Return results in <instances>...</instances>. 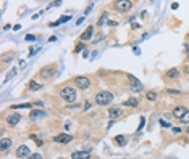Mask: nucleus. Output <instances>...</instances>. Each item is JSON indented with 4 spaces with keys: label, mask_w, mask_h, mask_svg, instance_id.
I'll return each instance as SVG.
<instances>
[{
    "label": "nucleus",
    "mask_w": 189,
    "mask_h": 159,
    "mask_svg": "<svg viewBox=\"0 0 189 159\" xmlns=\"http://www.w3.org/2000/svg\"><path fill=\"white\" fill-rule=\"evenodd\" d=\"M53 71H55V68H53V66H52V68H45L44 71L40 72V74H42V77H45V79H48V77H50V76L53 74Z\"/></svg>",
    "instance_id": "dca6fc26"
},
{
    "label": "nucleus",
    "mask_w": 189,
    "mask_h": 159,
    "mask_svg": "<svg viewBox=\"0 0 189 159\" xmlns=\"http://www.w3.org/2000/svg\"><path fill=\"white\" fill-rule=\"evenodd\" d=\"M115 10L118 11H128L131 6H132V2H129V0H121V2H115Z\"/></svg>",
    "instance_id": "423d86ee"
},
{
    "label": "nucleus",
    "mask_w": 189,
    "mask_h": 159,
    "mask_svg": "<svg viewBox=\"0 0 189 159\" xmlns=\"http://www.w3.org/2000/svg\"><path fill=\"white\" fill-rule=\"evenodd\" d=\"M115 143L120 145V146H124V145H126V137L124 135H116L115 137Z\"/></svg>",
    "instance_id": "f3484780"
},
{
    "label": "nucleus",
    "mask_w": 189,
    "mask_h": 159,
    "mask_svg": "<svg viewBox=\"0 0 189 159\" xmlns=\"http://www.w3.org/2000/svg\"><path fill=\"white\" fill-rule=\"evenodd\" d=\"M92 31H94V27L92 26H89L86 31H84L82 34H81V40H89L90 37H92Z\"/></svg>",
    "instance_id": "ddd939ff"
},
{
    "label": "nucleus",
    "mask_w": 189,
    "mask_h": 159,
    "mask_svg": "<svg viewBox=\"0 0 189 159\" xmlns=\"http://www.w3.org/2000/svg\"><path fill=\"white\" fill-rule=\"evenodd\" d=\"M145 97H147V100H149V101H155L157 100V92H152L150 90V92H147Z\"/></svg>",
    "instance_id": "aec40b11"
},
{
    "label": "nucleus",
    "mask_w": 189,
    "mask_h": 159,
    "mask_svg": "<svg viewBox=\"0 0 189 159\" xmlns=\"http://www.w3.org/2000/svg\"><path fill=\"white\" fill-rule=\"evenodd\" d=\"M123 105H124V106H131V108H136V106H137V100H136V98H129V100H126Z\"/></svg>",
    "instance_id": "6ab92c4d"
},
{
    "label": "nucleus",
    "mask_w": 189,
    "mask_h": 159,
    "mask_svg": "<svg viewBox=\"0 0 189 159\" xmlns=\"http://www.w3.org/2000/svg\"><path fill=\"white\" fill-rule=\"evenodd\" d=\"M60 5V2H53V3H50V6H58Z\"/></svg>",
    "instance_id": "473e14b6"
},
{
    "label": "nucleus",
    "mask_w": 189,
    "mask_h": 159,
    "mask_svg": "<svg viewBox=\"0 0 189 159\" xmlns=\"http://www.w3.org/2000/svg\"><path fill=\"white\" fill-rule=\"evenodd\" d=\"M168 93H174V95H178L179 90H168Z\"/></svg>",
    "instance_id": "7c9ffc66"
},
{
    "label": "nucleus",
    "mask_w": 189,
    "mask_h": 159,
    "mask_svg": "<svg viewBox=\"0 0 189 159\" xmlns=\"http://www.w3.org/2000/svg\"><path fill=\"white\" fill-rule=\"evenodd\" d=\"M160 122H162L163 127H170V124H168V122H165V121H160Z\"/></svg>",
    "instance_id": "2f4dec72"
},
{
    "label": "nucleus",
    "mask_w": 189,
    "mask_h": 159,
    "mask_svg": "<svg viewBox=\"0 0 189 159\" xmlns=\"http://www.w3.org/2000/svg\"><path fill=\"white\" fill-rule=\"evenodd\" d=\"M166 77L168 79H176V77H179V69L178 68H171L170 71H166Z\"/></svg>",
    "instance_id": "4468645a"
},
{
    "label": "nucleus",
    "mask_w": 189,
    "mask_h": 159,
    "mask_svg": "<svg viewBox=\"0 0 189 159\" xmlns=\"http://www.w3.org/2000/svg\"><path fill=\"white\" fill-rule=\"evenodd\" d=\"M82 48H84V43H78V47L74 48V53H78V52H81Z\"/></svg>",
    "instance_id": "b1692460"
},
{
    "label": "nucleus",
    "mask_w": 189,
    "mask_h": 159,
    "mask_svg": "<svg viewBox=\"0 0 189 159\" xmlns=\"http://www.w3.org/2000/svg\"><path fill=\"white\" fill-rule=\"evenodd\" d=\"M173 132H174V133H181V129H178V127H174V129H173Z\"/></svg>",
    "instance_id": "c756f323"
},
{
    "label": "nucleus",
    "mask_w": 189,
    "mask_h": 159,
    "mask_svg": "<svg viewBox=\"0 0 189 159\" xmlns=\"http://www.w3.org/2000/svg\"><path fill=\"white\" fill-rule=\"evenodd\" d=\"M183 72H184V74H189V64H186V66H184Z\"/></svg>",
    "instance_id": "cd10ccee"
},
{
    "label": "nucleus",
    "mask_w": 189,
    "mask_h": 159,
    "mask_svg": "<svg viewBox=\"0 0 189 159\" xmlns=\"http://www.w3.org/2000/svg\"><path fill=\"white\" fill-rule=\"evenodd\" d=\"M11 145H13L11 138H2V140H0V149L6 151L8 148H11Z\"/></svg>",
    "instance_id": "f8f14e48"
},
{
    "label": "nucleus",
    "mask_w": 189,
    "mask_h": 159,
    "mask_svg": "<svg viewBox=\"0 0 189 159\" xmlns=\"http://www.w3.org/2000/svg\"><path fill=\"white\" fill-rule=\"evenodd\" d=\"M128 79H129V82H131V90L132 92H141V90H144V84L141 82V81H139V79H136L134 76H128Z\"/></svg>",
    "instance_id": "20e7f679"
},
{
    "label": "nucleus",
    "mask_w": 189,
    "mask_h": 159,
    "mask_svg": "<svg viewBox=\"0 0 189 159\" xmlns=\"http://www.w3.org/2000/svg\"><path fill=\"white\" fill-rule=\"evenodd\" d=\"M74 84L79 90H87L90 87V79L86 76H78V77H74Z\"/></svg>",
    "instance_id": "7ed1b4c3"
},
{
    "label": "nucleus",
    "mask_w": 189,
    "mask_h": 159,
    "mask_svg": "<svg viewBox=\"0 0 189 159\" xmlns=\"http://www.w3.org/2000/svg\"><path fill=\"white\" fill-rule=\"evenodd\" d=\"M186 108L184 106H176V108H174V109H173V116H174V117H176L178 121L181 119V117H183V116L186 114Z\"/></svg>",
    "instance_id": "6e6552de"
},
{
    "label": "nucleus",
    "mask_w": 189,
    "mask_h": 159,
    "mask_svg": "<svg viewBox=\"0 0 189 159\" xmlns=\"http://www.w3.org/2000/svg\"><path fill=\"white\" fill-rule=\"evenodd\" d=\"M27 159H44V157H42V154H39V153H34V154H31L29 157H27Z\"/></svg>",
    "instance_id": "4be33fe9"
},
{
    "label": "nucleus",
    "mask_w": 189,
    "mask_h": 159,
    "mask_svg": "<svg viewBox=\"0 0 189 159\" xmlns=\"http://www.w3.org/2000/svg\"><path fill=\"white\" fill-rule=\"evenodd\" d=\"M34 39H36L34 35H26V40H29V42H31V40H34Z\"/></svg>",
    "instance_id": "c85d7f7f"
},
{
    "label": "nucleus",
    "mask_w": 189,
    "mask_h": 159,
    "mask_svg": "<svg viewBox=\"0 0 189 159\" xmlns=\"http://www.w3.org/2000/svg\"><path fill=\"white\" fill-rule=\"evenodd\" d=\"M71 159H90V151H74L71 153Z\"/></svg>",
    "instance_id": "0eeeda50"
},
{
    "label": "nucleus",
    "mask_w": 189,
    "mask_h": 159,
    "mask_svg": "<svg viewBox=\"0 0 189 159\" xmlns=\"http://www.w3.org/2000/svg\"><path fill=\"white\" fill-rule=\"evenodd\" d=\"M113 101V93L111 92H107V90H102L95 95V103L99 106H107Z\"/></svg>",
    "instance_id": "f03ea898"
},
{
    "label": "nucleus",
    "mask_w": 189,
    "mask_h": 159,
    "mask_svg": "<svg viewBox=\"0 0 189 159\" xmlns=\"http://www.w3.org/2000/svg\"><path fill=\"white\" fill-rule=\"evenodd\" d=\"M32 105L31 103H26V105H18V106H13V109H23V108H27V109H29Z\"/></svg>",
    "instance_id": "412c9836"
},
{
    "label": "nucleus",
    "mask_w": 189,
    "mask_h": 159,
    "mask_svg": "<svg viewBox=\"0 0 189 159\" xmlns=\"http://www.w3.org/2000/svg\"><path fill=\"white\" fill-rule=\"evenodd\" d=\"M31 138H32L34 141H36V143L39 145V146H40V145H42V140H39V138H37V137H36V135H31Z\"/></svg>",
    "instance_id": "393cba45"
},
{
    "label": "nucleus",
    "mask_w": 189,
    "mask_h": 159,
    "mask_svg": "<svg viewBox=\"0 0 189 159\" xmlns=\"http://www.w3.org/2000/svg\"><path fill=\"white\" fill-rule=\"evenodd\" d=\"M71 138H73V137L68 135V133H60V135L55 137L53 140L57 141V143H68V141H71Z\"/></svg>",
    "instance_id": "9d476101"
},
{
    "label": "nucleus",
    "mask_w": 189,
    "mask_h": 159,
    "mask_svg": "<svg viewBox=\"0 0 189 159\" xmlns=\"http://www.w3.org/2000/svg\"><path fill=\"white\" fill-rule=\"evenodd\" d=\"M186 132H187V133H189V125H187V129H186Z\"/></svg>",
    "instance_id": "72a5a7b5"
},
{
    "label": "nucleus",
    "mask_w": 189,
    "mask_h": 159,
    "mask_svg": "<svg viewBox=\"0 0 189 159\" xmlns=\"http://www.w3.org/2000/svg\"><path fill=\"white\" fill-rule=\"evenodd\" d=\"M40 89H42V85L37 84L36 81H31V82H29V90H31V92H36V90H40Z\"/></svg>",
    "instance_id": "a211bd4d"
},
{
    "label": "nucleus",
    "mask_w": 189,
    "mask_h": 159,
    "mask_svg": "<svg viewBox=\"0 0 189 159\" xmlns=\"http://www.w3.org/2000/svg\"><path fill=\"white\" fill-rule=\"evenodd\" d=\"M29 156H31V151H29V148H27L26 145H21V146L16 148V157H19V159H27Z\"/></svg>",
    "instance_id": "39448f33"
},
{
    "label": "nucleus",
    "mask_w": 189,
    "mask_h": 159,
    "mask_svg": "<svg viewBox=\"0 0 189 159\" xmlns=\"http://www.w3.org/2000/svg\"><path fill=\"white\" fill-rule=\"evenodd\" d=\"M19 121H21V116L19 114H10L8 117H6V122H8V125H11V127H15Z\"/></svg>",
    "instance_id": "1a4fd4ad"
},
{
    "label": "nucleus",
    "mask_w": 189,
    "mask_h": 159,
    "mask_svg": "<svg viewBox=\"0 0 189 159\" xmlns=\"http://www.w3.org/2000/svg\"><path fill=\"white\" fill-rule=\"evenodd\" d=\"M66 21H69V16H61V18L57 21V23L60 24V23H66Z\"/></svg>",
    "instance_id": "5701e85b"
},
{
    "label": "nucleus",
    "mask_w": 189,
    "mask_h": 159,
    "mask_svg": "<svg viewBox=\"0 0 189 159\" xmlns=\"http://www.w3.org/2000/svg\"><path fill=\"white\" fill-rule=\"evenodd\" d=\"M44 116H45V113H44V111L32 109V111H31V116H29V117H31L32 121H36V119H39V117H44Z\"/></svg>",
    "instance_id": "2eb2a0df"
},
{
    "label": "nucleus",
    "mask_w": 189,
    "mask_h": 159,
    "mask_svg": "<svg viewBox=\"0 0 189 159\" xmlns=\"http://www.w3.org/2000/svg\"><path fill=\"white\" fill-rule=\"evenodd\" d=\"M60 97L66 101V103H74L78 100V92L73 87H63L60 90Z\"/></svg>",
    "instance_id": "f257e3e1"
},
{
    "label": "nucleus",
    "mask_w": 189,
    "mask_h": 159,
    "mask_svg": "<svg viewBox=\"0 0 189 159\" xmlns=\"http://www.w3.org/2000/svg\"><path fill=\"white\" fill-rule=\"evenodd\" d=\"M90 106H92V105H90V101H86V105H84V109L89 111V109H90Z\"/></svg>",
    "instance_id": "bb28decb"
},
{
    "label": "nucleus",
    "mask_w": 189,
    "mask_h": 159,
    "mask_svg": "<svg viewBox=\"0 0 189 159\" xmlns=\"http://www.w3.org/2000/svg\"><path fill=\"white\" fill-rule=\"evenodd\" d=\"M108 114H110L111 121H113V119L120 117V116L123 114V109H121V108H111V109H108Z\"/></svg>",
    "instance_id": "9b49d317"
},
{
    "label": "nucleus",
    "mask_w": 189,
    "mask_h": 159,
    "mask_svg": "<svg viewBox=\"0 0 189 159\" xmlns=\"http://www.w3.org/2000/svg\"><path fill=\"white\" fill-rule=\"evenodd\" d=\"M105 18H107V14H103V16H102V18L99 19V23H97V24H99V26H102V24L105 23Z\"/></svg>",
    "instance_id": "a878e982"
}]
</instances>
